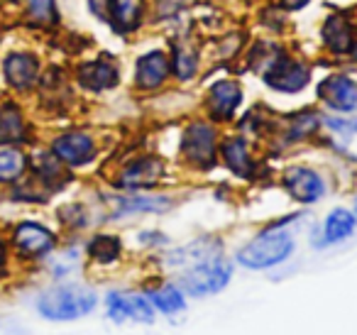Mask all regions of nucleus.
I'll list each match as a JSON object with an SVG mask.
<instances>
[{"mask_svg":"<svg viewBox=\"0 0 357 335\" xmlns=\"http://www.w3.org/2000/svg\"><path fill=\"white\" fill-rule=\"evenodd\" d=\"M96 306V294L81 286H59L40 299V313L52 320H74Z\"/></svg>","mask_w":357,"mask_h":335,"instance_id":"f257e3e1","label":"nucleus"},{"mask_svg":"<svg viewBox=\"0 0 357 335\" xmlns=\"http://www.w3.org/2000/svg\"><path fill=\"white\" fill-rule=\"evenodd\" d=\"M294 250V240L284 230H267L238 252V260L250 269H267L284 262Z\"/></svg>","mask_w":357,"mask_h":335,"instance_id":"f03ea898","label":"nucleus"},{"mask_svg":"<svg viewBox=\"0 0 357 335\" xmlns=\"http://www.w3.org/2000/svg\"><path fill=\"white\" fill-rule=\"evenodd\" d=\"M230 274H233L230 262H225L223 257L218 255L208 262L189 267V271H184V276H181V286H184V291L191 296L218 294L230 281Z\"/></svg>","mask_w":357,"mask_h":335,"instance_id":"7ed1b4c3","label":"nucleus"},{"mask_svg":"<svg viewBox=\"0 0 357 335\" xmlns=\"http://www.w3.org/2000/svg\"><path fill=\"white\" fill-rule=\"evenodd\" d=\"M318 96L326 105L340 113H350L357 105V84L345 76H333L318 86Z\"/></svg>","mask_w":357,"mask_h":335,"instance_id":"20e7f679","label":"nucleus"},{"mask_svg":"<svg viewBox=\"0 0 357 335\" xmlns=\"http://www.w3.org/2000/svg\"><path fill=\"white\" fill-rule=\"evenodd\" d=\"M184 154L194 164H211L215 154V135L208 125H191L184 135Z\"/></svg>","mask_w":357,"mask_h":335,"instance_id":"39448f33","label":"nucleus"},{"mask_svg":"<svg viewBox=\"0 0 357 335\" xmlns=\"http://www.w3.org/2000/svg\"><path fill=\"white\" fill-rule=\"evenodd\" d=\"M264 79H267L269 86H274L279 91H298L306 86L308 69L301 64H294V61L277 59L274 64H267Z\"/></svg>","mask_w":357,"mask_h":335,"instance_id":"423d86ee","label":"nucleus"},{"mask_svg":"<svg viewBox=\"0 0 357 335\" xmlns=\"http://www.w3.org/2000/svg\"><path fill=\"white\" fill-rule=\"evenodd\" d=\"M284 186H287V191L301 203H313L323 196L321 177H318L316 172H311V169H303V167L291 169V172L287 174V179H284Z\"/></svg>","mask_w":357,"mask_h":335,"instance_id":"0eeeda50","label":"nucleus"},{"mask_svg":"<svg viewBox=\"0 0 357 335\" xmlns=\"http://www.w3.org/2000/svg\"><path fill=\"white\" fill-rule=\"evenodd\" d=\"M108 313L115 320L135 318V320H152L154 311L147 299L135 294H110L108 296Z\"/></svg>","mask_w":357,"mask_h":335,"instance_id":"6e6552de","label":"nucleus"},{"mask_svg":"<svg viewBox=\"0 0 357 335\" xmlns=\"http://www.w3.org/2000/svg\"><path fill=\"white\" fill-rule=\"evenodd\" d=\"M93 140L84 133H69L54 142V154L66 164H86L93 157Z\"/></svg>","mask_w":357,"mask_h":335,"instance_id":"1a4fd4ad","label":"nucleus"},{"mask_svg":"<svg viewBox=\"0 0 357 335\" xmlns=\"http://www.w3.org/2000/svg\"><path fill=\"white\" fill-rule=\"evenodd\" d=\"M220 255V245L215 240H199L194 245L184 247V250H176L167 257V265L169 267H194L201 265V262H208L213 257Z\"/></svg>","mask_w":357,"mask_h":335,"instance_id":"9d476101","label":"nucleus"},{"mask_svg":"<svg viewBox=\"0 0 357 335\" xmlns=\"http://www.w3.org/2000/svg\"><path fill=\"white\" fill-rule=\"evenodd\" d=\"M15 245L20 247L25 255H45L54 245V237L50 230L35 225V223H25V225L17 228L15 232Z\"/></svg>","mask_w":357,"mask_h":335,"instance_id":"9b49d317","label":"nucleus"},{"mask_svg":"<svg viewBox=\"0 0 357 335\" xmlns=\"http://www.w3.org/2000/svg\"><path fill=\"white\" fill-rule=\"evenodd\" d=\"M164 174V164L159 159H139L132 167H128V172L123 174V186L125 188H139V186H152L157 184V179Z\"/></svg>","mask_w":357,"mask_h":335,"instance_id":"f8f14e48","label":"nucleus"},{"mask_svg":"<svg viewBox=\"0 0 357 335\" xmlns=\"http://www.w3.org/2000/svg\"><path fill=\"white\" fill-rule=\"evenodd\" d=\"M240 100H243V91L233 81H220L211 91V108H213L215 118H230L240 105Z\"/></svg>","mask_w":357,"mask_h":335,"instance_id":"ddd939ff","label":"nucleus"},{"mask_svg":"<svg viewBox=\"0 0 357 335\" xmlns=\"http://www.w3.org/2000/svg\"><path fill=\"white\" fill-rule=\"evenodd\" d=\"M169 61L162 52H149L147 57H142L137 64V84L142 89H157L164 79H167Z\"/></svg>","mask_w":357,"mask_h":335,"instance_id":"4468645a","label":"nucleus"},{"mask_svg":"<svg viewBox=\"0 0 357 335\" xmlns=\"http://www.w3.org/2000/svg\"><path fill=\"white\" fill-rule=\"evenodd\" d=\"M6 76L13 86L17 89H27L35 84L37 79V59L30 54H13L6 61Z\"/></svg>","mask_w":357,"mask_h":335,"instance_id":"2eb2a0df","label":"nucleus"},{"mask_svg":"<svg viewBox=\"0 0 357 335\" xmlns=\"http://www.w3.org/2000/svg\"><path fill=\"white\" fill-rule=\"evenodd\" d=\"M118 81V69L108 61H93V64H86L81 69V84L89 86V89H110Z\"/></svg>","mask_w":357,"mask_h":335,"instance_id":"dca6fc26","label":"nucleus"},{"mask_svg":"<svg viewBox=\"0 0 357 335\" xmlns=\"http://www.w3.org/2000/svg\"><path fill=\"white\" fill-rule=\"evenodd\" d=\"M110 15L118 30H132L137 27L139 15H142V0H113Z\"/></svg>","mask_w":357,"mask_h":335,"instance_id":"f3484780","label":"nucleus"},{"mask_svg":"<svg viewBox=\"0 0 357 335\" xmlns=\"http://www.w3.org/2000/svg\"><path fill=\"white\" fill-rule=\"evenodd\" d=\"M355 216L347 211H342V208H337V211H333L331 216L326 218V225H323V232H326V242H340L345 240L347 235H352V230H355Z\"/></svg>","mask_w":357,"mask_h":335,"instance_id":"a211bd4d","label":"nucleus"},{"mask_svg":"<svg viewBox=\"0 0 357 335\" xmlns=\"http://www.w3.org/2000/svg\"><path fill=\"white\" fill-rule=\"evenodd\" d=\"M323 37H326L328 47L335 52H347L352 47V30L342 17H331L323 30Z\"/></svg>","mask_w":357,"mask_h":335,"instance_id":"6ab92c4d","label":"nucleus"},{"mask_svg":"<svg viewBox=\"0 0 357 335\" xmlns=\"http://www.w3.org/2000/svg\"><path fill=\"white\" fill-rule=\"evenodd\" d=\"M223 157L228 162V167L233 169L235 174H250L252 169V162H250V154H248V147H245L243 140H228L223 144Z\"/></svg>","mask_w":357,"mask_h":335,"instance_id":"aec40b11","label":"nucleus"},{"mask_svg":"<svg viewBox=\"0 0 357 335\" xmlns=\"http://www.w3.org/2000/svg\"><path fill=\"white\" fill-rule=\"evenodd\" d=\"M25 135V125H22V118L13 105H6L0 110V142H15V140H22Z\"/></svg>","mask_w":357,"mask_h":335,"instance_id":"412c9836","label":"nucleus"},{"mask_svg":"<svg viewBox=\"0 0 357 335\" xmlns=\"http://www.w3.org/2000/svg\"><path fill=\"white\" fill-rule=\"evenodd\" d=\"M25 172V157L17 149H3L0 152V181H13Z\"/></svg>","mask_w":357,"mask_h":335,"instance_id":"4be33fe9","label":"nucleus"},{"mask_svg":"<svg viewBox=\"0 0 357 335\" xmlns=\"http://www.w3.org/2000/svg\"><path fill=\"white\" fill-rule=\"evenodd\" d=\"M149 299H152V304L157 306L159 311H164V313H176V311L184 308V296L178 294L174 286H164V289L152 291Z\"/></svg>","mask_w":357,"mask_h":335,"instance_id":"5701e85b","label":"nucleus"},{"mask_svg":"<svg viewBox=\"0 0 357 335\" xmlns=\"http://www.w3.org/2000/svg\"><path fill=\"white\" fill-rule=\"evenodd\" d=\"M91 257H96L98 262H113L120 255V242L115 237H96L89 247Z\"/></svg>","mask_w":357,"mask_h":335,"instance_id":"b1692460","label":"nucleus"},{"mask_svg":"<svg viewBox=\"0 0 357 335\" xmlns=\"http://www.w3.org/2000/svg\"><path fill=\"white\" fill-rule=\"evenodd\" d=\"M27 10L35 22H52L54 20V0H27Z\"/></svg>","mask_w":357,"mask_h":335,"instance_id":"393cba45","label":"nucleus"},{"mask_svg":"<svg viewBox=\"0 0 357 335\" xmlns=\"http://www.w3.org/2000/svg\"><path fill=\"white\" fill-rule=\"evenodd\" d=\"M176 71L181 79H191L196 71V52L189 47H178L176 50Z\"/></svg>","mask_w":357,"mask_h":335,"instance_id":"a878e982","label":"nucleus"},{"mask_svg":"<svg viewBox=\"0 0 357 335\" xmlns=\"http://www.w3.org/2000/svg\"><path fill=\"white\" fill-rule=\"evenodd\" d=\"M35 167H37V172L42 174V179H56L61 174V167H59V162H56V157H50V154H42L40 159L35 162Z\"/></svg>","mask_w":357,"mask_h":335,"instance_id":"bb28decb","label":"nucleus"},{"mask_svg":"<svg viewBox=\"0 0 357 335\" xmlns=\"http://www.w3.org/2000/svg\"><path fill=\"white\" fill-rule=\"evenodd\" d=\"M306 3H308V0H284V6H287V8H303Z\"/></svg>","mask_w":357,"mask_h":335,"instance_id":"cd10ccee","label":"nucleus"},{"mask_svg":"<svg viewBox=\"0 0 357 335\" xmlns=\"http://www.w3.org/2000/svg\"><path fill=\"white\" fill-rule=\"evenodd\" d=\"M0 271H3V242H0Z\"/></svg>","mask_w":357,"mask_h":335,"instance_id":"c85d7f7f","label":"nucleus"},{"mask_svg":"<svg viewBox=\"0 0 357 335\" xmlns=\"http://www.w3.org/2000/svg\"><path fill=\"white\" fill-rule=\"evenodd\" d=\"M355 57H357V47H355Z\"/></svg>","mask_w":357,"mask_h":335,"instance_id":"c756f323","label":"nucleus"},{"mask_svg":"<svg viewBox=\"0 0 357 335\" xmlns=\"http://www.w3.org/2000/svg\"><path fill=\"white\" fill-rule=\"evenodd\" d=\"M355 208H357V201H355Z\"/></svg>","mask_w":357,"mask_h":335,"instance_id":"7c9ffc66","label":"nucleus"}]
</instances>
